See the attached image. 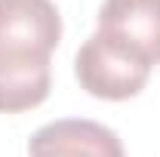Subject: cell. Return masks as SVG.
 Instances as JSON below:
<instances>
[{
	"label": "cell",
	"instance_id": "6da1fadb",
	"mask_svg": "<svg viewBox=\"0 0 160 157\" xmlns=\"http://www.w3.org/2000/svg\"><path fill=\"white\" fill-rule=\"evenodd\" d=\"M62 40V16L52 0H0V65H49Z\"/></svg>",
	"mask_w": 160,
	"mask_h": 157
},
{
	"label": "cell",
	"instance_id": "7a4b0ae2",
	"mask_svg": "<svg viewBox=\"0 0 160 157\" xmlns=\"http://www.w3.org/2000/svg\"><path fill=\"white\" fill-rule=\"evenodd\" d=\"M80 86L96 99L108 102H123L132 99L145 89V83L151 77V65L132 56L129 49H123L120 43L108 40L105 34H92L80 46L77 59H74Z\"/></svg>",
	"mask_w": 160,
	"mask_h": 157
},
{
	"label": "cell",
	"instance_id": "3957f363",
	"mask_svg": "<svg viewBox=\"0 0 160 157\" xmlns=\"http://www.w3.org/2000/svg\"><path fill=\"white\" fill-rule=\"evenodd\" d=\"M99 34L151 68L160 65V0H105L99 9Z\"/></svg>",
	"mask_w": 160,
	"mask_h": 157
},
{
	"label": "cell",
	"instance_id": "277c9868",
	"mask_svg": "<svg viewBox=\"0 0 160 157\" xmlns=\"http://www.w3.org/2000/svg\"><path fill=\"white\" fill-rule=\"evenodd\" d=\"M28 157H126L114 129L96 120H56L28 142Z\"/></svg>",
	"mask_w": 160,
	"mask_h": 157
},
{
	"label": "cell",
	"instance_id": "5b68a950",
	"mask_svg": "<svg viewBox=\"0 0 160 157\" xmlns=\"http://www.w3.org/2000/svg\"><path fill=\"white\" fill-rule=\"evenodd\" d=\"M52 86L49 65L40 68H3L0 65V111L3 114H22L46 102Z\"/></svg>",
	"mask_w": 160,
	"mask_h": 157
}]
</instances>
